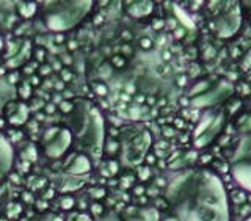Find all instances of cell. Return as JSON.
<instances>
[{
	"label": "cell",
	"mask_w": 251,
	"mask_h": 221,
	"mask_svg": "<svg viewBox=\"0 0 251 221\" xmlns=\"http://www.w3.org/2000/svg\"><path fill=\"white\" fill-rule=\"evenodd\" d=\"M165 199L177 221H231L223 180L207 168H188L173 177Z\"/></svg>",
	"instance_id": "obj_1"
},
{
	"label": "cell",
	"mask_w": 251,
	"mask_h": 221,
	"mask_svg": "<svg viewBox=\"0 0 251 221\" xmlns=\"http://www.w3.org/2000/svg\"><path fill=\"white\" fill-rule=\"evenodd\" d=\"M71 115V133L75 135L77 145L85 155L100 157L104 149V120L100 112L86 100L73 104Z\"/></svg>",
	"instance_id": "obj_2"
},
{
	"label": "cell",
	"mask_w": 251,
	"mask_h": 221,
	"mask_svg": "<svg viewBox=\"0 0 251 221\" xmlns=\"http://www.w3.org/2000/svg\"><path fill=\"white\" fill-rule=\"evenodd\" d=\"M93 8V2L88 0H63V2H44L41 10V18L44 25L57 33L68 31L78 25Z\"/></svg>",
	"instance_id": "obj_3"
},
{
	"label": "cell",
	"mask_w": 251,
	"mask_h": 221,
	"mask_svg": "<svg viewBox=\"0 0 251 221\" xmlns=\"http://www.w3.org/2000/svg\"><path fill=\"white\" fill-rule=\"evenodd\" d=\"M232 94V85L226 80H215L196 83L188 93L190 102L195 107H220V104Z\"/></svg>",
	"instance_id": "obj_4"
},
{
	"label": "cell",
	"mask_w": 251,
	"mask_h": 221,
	"mask_svg": "<svg viewBox=\"0 0 251 221\" xmlns=\"http://www.w3.org/2000/svg\"><path fill=\"white\" fill-rule=\"evenodd\" d=\"M231 174L242 188L251 193V132L243 133L231 157Z\"/></svg>",
	"instance_id": "obj_5"
},
{
	"label": "cell",
	"mask_w": 251,
	"mask_h": 221,
	"mask_svg": "<svg viewBox=\"0 0 251 221\" xmlns=\"http://www.w3.org/2000/svg\"><path fill=\"white\" fill-rule=\"evenodd\" d=\"M226 121V110L220 105L210 108L209 112H206L201 120L198 127H196L193 133V143L196 147H206L214 141L220 133Z\"/></svg>",
	"instance_id": "obj_6"
},
{
	"label": "cell",
	"mask_w": 251,
	"mask_h": 221,
	"mask_svg": "<svg viewBox=\"0 0 251 221\" xmlns=\"http://www.w3.org/2000/svg\"><path fill=\"white\" fill-rule=\"evenodd\" d=\"M71 145H73V133L68 127H61V125H53L49 127L43 135L41 140V149L47 159H60L65 155Z\"/></svg>",
	"instance_id": "obj_7"
},
{
	"label": "cell",
	"mask_w": 251,
	"mask_h": 221,
	"mask_svg": "<svg viewBox=\"0 0 251 221\" xmlns=\"http://www.w3.org/2000/svg\"><path fill=\"white\" fill-rule=\"evenodd\" d=\"M149 146H151V135L148 130H135L124 138L123 157L127 165H138L145 159Z\"/></svg>",
	"instance_id": "obj_8"
},
{
	"label": "cell",
	"mask_w": 251,
	"mask_h": 221,
	"mask_svg": "<svg viewBox=\"0 0 251 221\" xmlns=\"http://www.w3.org/2000/svg\"><path fill=\"white\" fill-rule=\"evenodd\" d=\"M240 27V11L237 3H226L222 13L217 14L215 31L223 38L232 36Z\"/></svg>",
	"instance_id": "obj_9"
},
{
	"label": "cell",
	"mask_w": 251,
	"mask_h": 221,
	"mask_svg": "<svg viewBox=\"0 0 251 221\" xmlns=\"http://www.w3.org/2000/svg\"><path fill=\"white\" fill-rule=\"evenodd\" d=\"M63 168L71 176H83L88 174L91 170V160L88 155H85L83 152H74L68 155V159L65 160Z\"/></svg>",
	"instance_id": "obj_10"
},
{
	"label": "cell",
	"mask_w": 251,
	"mask_h": 221,
	"mask_svg": "<svg viewBox=\"0 0 251 221\" xmlns=\"http://www.w3.org/2000/svg\"><path fill=\"white\" fill-rule=\"evenodd\" d=\"M14 163V151L13 146L2 132H0V180L11 171Z\"/></svg>",
	"instance_id": "obj_11"
},
{
	"label": "cell",
	"mask_w": 251,
	"mask_h": 221,
	"mask_svg": "<svg viewBox=\"0 0 251 221\" xmlns=\"http://www.w3.org/2000/svg\"><path fill=\"white\" fill-rule=\"evenodd\" d=\"M123 217L124 221H159V212L154 207H127Z\"/></svg>",
	"instance_id": "obj_12"
},
{
	"label": "cell",
	"mask_w": 251,
	"mask_h": 221,
	"mask_svg": "<svg viewBox=\"0 0 251 221\" xmlns=\"http://www.w3.org/2000/svg\"><path fill=\"white\" fill-rule=\"evenodd\" d=\"M8 108V123L13 125H21L24 123H27L28 118V107L25 104H14V102H10L5 110ZM3 110V112H5Z\"/></svg>",
	"instance_id": "obj_13"
},
{
	"label": "cell",
	"mask_w": 251,
	"mask_h": 221,
	"mask_svg": "<svg viewBox=\"0 0 251 221\" xmlns=\"http://www.w3.org/2000/svg\"><path fill=\"white\" fill-rule=\"evenodd\" d=\"M16 98V88L14 85L8 82V78L5 75L0 74V115L3 113L5 107L13 102Z\"/></svg>",
	"instance_id": "obj_14"
},
{
	"label": "cell",
	"mask_w": 251,
	"mask_h": 221,
	"mask_svg": "<svg viewBox=\"0 0 251 221\" xmlns=\"http://www.w3.org/2000/svg\"><path fill=\"white\" fill-rule=\"evenodd\" d=\"M30 52H31V46H30V41H22L19 44V50L16 52L14 55H10L6 60V66H10L11 69L14 68H19L21 65H24L28 57H30Z\"/></svg>",
	"instance_id": "obj_15"
},
{
	"label": "cell",
	"mask_w": 251,
	"mask_h": 221,
	"mask_svg": "<svg viewBox=\"0 0 251 221\" xmlns=\"http://www.w3.org/2000/svg\"><path fill=\"white\" fill-rule=\"evenodd\" d=\"M126 10L133 18H145L152 11L151 2H127L126 3Z\"/></svg>",
	"instance_id": "obj_16"
},
{
	"label": "cell",
	"mask_w": 251,
	"mask_h": 221,
	"mask_svg": "<svg viewBox=\"0 0 251 221\" xmlns=\"http://www.w3.org/2000/svg\"><path fill=\"white\" fill-rule=\"evenodd\" d=\"M16 10H18L19 16L21 18H31L36 11H38V5L36 3H25V2H22V3H18L16 5Z\"/></svg>",
	"instance_id": "obj_17"
},
{
	"label": "cell",
	"mask_w": 251,
	"mask_h": 221,
	"mask_svg": "<svg viewBox=\"0 0 251 221\" xmlns=\"http://www.w3.org/2000/svg\"><path fill=\"white\" fill-rule=\"evenodd\" d=\"M24 221H65L63 220L61 215H57V214H50V212H44V214H39V215H35V217H30Z\"/></svg>",
	"instance_id": "obj_18"
},
{
	"label": "cell",
	"mask_w": 251,
	"mask_h": 221,
	"mask_svg": "<svg viewBox=\"0 0 251 221\" xmlns=\"http://www.w3.org/2000/svg\"><path fill=\"white\" fill-rule=\"evenodd\" d=\"M73 221H91L88 215H82V214H78L73 218Z\"/></svg>",
	"instance_id": "obj_19"
},
{
	"label": "cell",
	"mask_w": 251,
	"mask_h": 221,
	"mask_svg": "<svg viewBox=\"0 0 251 221\" xmlns=\"http://www.w3.org/2000/svg\"><path fill=\"white\" fill-rule=\"evenodd\" d=\"M61 110H63V112L69 113L71 110H73V104H69V102H63V104H61Z\"/></svg>",
	"instance_id": "obj_20"
},
{
	"label": "cell",
	"mask_w": 251,
	"mask_h": 221,
	"mask_svg": "<svg viewBox=\"0 0 251 221\" xmlns=\"http://www.w3.org/2000/svg\"><path fill=\"white\" fill-rule=\"evenodd\" d=\"M245 65L247 66H251V49L247 52V55H245Z\"/></svg>",
	"instance_id": "obj_21"
},
{
	"label": "cell",
	"mask_w": 251,
	"mask_h": 221,
	"mask_svg": "<svg viewBox=\"0 0 251 221\" xmlns=\"http://www.w3.org/2000/svg\"><path fill=\"white\" fill-rule=\"evenodd\" d=\"M5 49V38L2 35V31H0V52H2Z\"/></svg>",
	"instance_id": "obj_22"
},
{
	"label": "cell",
	"mask_w": 251,
	"mask_h": 221,
	"mask_svg": "<svg viewBox=\"0 0 251 221\" xmlns=\"http://www.w3.org/2000/svg\"><path fill=\"white\" fill-rule=\"evenodd\" d=\"M8 5H11V3H3V2H0V21H2V19H3V18H2V16H3L2 10H3V8H6Z\"/></svg>",
	"instance_id": "obj_23"
},
{
	"label": "cell",
	"mask_w": 251,
	"mask_h": 221,
	"mask_svg": "<svg viewBox=\"0 0 251 221\" xmlns=\"http://www.w3.org/2000/svg\"><path fill=\"white\" fill-rule=\"evenodd\" d=\"M141 46H143V47H151V39H141Z\"/></svg>",
	"instance_id": "obj_24"
},
{
	"label": "cell",
	"mask_w": 251,
	"mask_h": 221,
	"mask_svg": "<svg viewBox=\"0 0 251 221\" xmlns=\"http://www.w3.org/2000/svg\"><path fill=\"white\" fill-rule=\"evenodd\" d=\"M49 71H50L49 66H41V73L43 74H49Z\"/></svg>",
	"instance_id": "obj_25"
},
{
	"label": "cell",
	"mask_w": 251,
	"mask_h": 221,
	"mask_svg": "<svg viewBox=\"0 0 251 221\" xmlns=\"http://www.w3.org/2000/svg\"><path fill=\"white\" fill-rule=\"evenodd\" d=\"M43 55H44V50H38V52H36L38 60H43Z\"/></svg>",
	"instance_id": "obj_26"
},
{
	"label": "cell",
	"mask_w": 251,
	"mask_h": 221,
	"mask_svg": "<svg viewBox=\"0 0 251 221\" xmlns=\"http://www.w3.org/2000/svg\"><path fill=\"white\" fill-rule=\"evenodd\" d=\"M243 221H251V215H250V217H247V218L243 220Z\"/></svg>",
	"instance_id": "obj_27"
}]
</instances>
